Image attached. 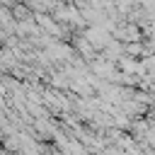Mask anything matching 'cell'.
I'll return each instance as SVG.
<instances>
[{"label": "cell", "instance_id": "7a4b0ae2", "mask_svg": "<svg viewBox=\"0 0 155 155\" xmlns=\"http://www.w3.org/2000/svg\"><path fill=\"white\" fill-rule=\"evenodd\" d=\"M10 15H12V19H27V17H31L34 12H31L27 5H12Z\"/></svg>", "mask_w": 155, "mask_h": 155}, {"label": "cell", "instance_id": "6da1fadb", "mask_svg": "<svg viewBox=\"0 0 155 155\" xmlns=\"http://www.w3.org/2000/svg\"><path fill=\"white\" fill-rule=\"evenodd\" d=\"M68 82H70V78H68L63 70L51 78V87H53V90H68Z\"/></svg>", "mask_w": 155, "mask_h": 155}]
</instances>
